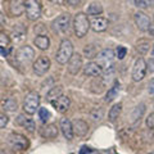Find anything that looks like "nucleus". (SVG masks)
<instances>
[{"instance_id": "473e14b6", "label": "nucleus", "mask_w": 154, "mask_h": 154, "mask_svg": "<svg viewBox=\"0 0 154 154\" xmlns=\"http://www.w3.org/2000/svg\"><path fill=\"white\" fill-rule=\"evenodd\" d=\"M135 7L140 8V9H145L153 5V0H134Z\"/></svg>"}, {"instance_id": "6ab92c4d", "label": "nucleus", "mask_w": 154, "mask_h": 154, "mask_svg": "<svg viewBox=\"0 0 154 154\" xmlns=\"http://www.w3.org/2000/svg\"><path fill=\"white\" fill-rule=\"evenodd\" d=\"M9 9H11V13L13 16H16V17L21 16L25 12V2L23 0H12Z\"/></svg>"}, {"instance_id": "72a5a7b5", "label": "nucleus", "mask_w": 154, "mask_h": 154, "mask_svg": "<svg viewBox=\"0 0 154 154\" xmlns=\"http://www.w3.org/2000/svg\"><path fill=\"white\" fill-rule=\"evenodd\" d=\"M38 117H40V119L42 122H46L48 119L50 118L49 110H48L46 108H38Z\"/></svg>"}, {"instance_id": "a19ab883", "label": "nucleus", "mask_w": 154, "mask_h": 154, "mask_svg": "<svg viewBox=\"0 0 154 154\" xmlns=\"http://www.w3.org/2000/svg\"><path fill=\"white\" fill-rule=\"evenodd\" d=\"M91 152V149L88 148V146H82V149L80 150V154H86V153H90Z\"/></svg>"}, {"instance_id": "37998d69", "label": "nucleus", "mask_w": 154, "mask_h": 154, "mask_svg": "<svg viewBox=\"0 0 154 154\" xmlns=\"http://www.w3.org/2000/svg\"><path fill=\"white\" fill-rule=\"evenodd\" d=\"M3 22H4V16H3V13L0 12V25H3Z\"/></svg>"}, {"instance_id": "79ce46f5", "label": "nucleus", "mask_w": 154, "mask_h": 154, "mask_svg": "<svg viewBox=\"0 0 154 154\" xmlns=\"http://www.w3.org/2000/svg\"><path fill=\"white\" fill-rule=\"evenodd\" d=\"M149 33H150L152 36H154V23L150 25V28H149Z\"/></svg>"}, {"instance_id": "393cba45", "label": "nucleus", "mask_w": 154, "mask_h": 154, "mask_svg": "<svg viewBox=\"0 0 154 154\" xmlns=\"http://www.w3.org/2000/svg\"><path fill=\"white\" fill-rule=\"evenodd\" d=\"M121 110H122V104L118 103V104H114L112 108H110L109 113H108V119L110 122H114L116 119L119 117V114H121Z\"/></svg>"}, {"instance_id": "7c9ffc66", "label": "nucleus", "mask_w": 154, "mask_h": 154, "mask_svg": "<svg viewBox=\"0 0 154 154\" xmlns=\"http://www.w3.org/2000/svg\"><path fill=\"white\" fill-rule=\"evenodd\" d=\"M136 50L140 54H145L149 50V41L148 40H139L136 42Z\"/></svg>"}, {"instance_id": "ddd939ff", "label": "nucleus", "mask_w": 154, "mask_h": 154, "mask_svg": "<svg viewBox=\"0 0 154 154\" xmlns=\"http://www.w3.org/2000/svg\"><path fill=\"white\" fill-rule=\"evenodd\" d=\"M82 68V57L80 54H73L68 62V72L71 75H77Z\"/></svg>"}, {"instance_id": "c9c22d12", "label": "nucleus", "mask_w": 154, "mask_h": 154, "mask_svg": "<svg viewBox=\"0 0 154 154\" xmlns=\"http://www.w3.org/2000/svg\"><path fill=\"white\" fill-rule=\"evenodd\" d=\"M82 2L84 0H64V3L69 7H79L82 4Z\"/></svg>"}, {"instance_id": "20e7f679", "label": "nucleus", "mask_w": 154, "mask_h": 154, "mask_svg": "<svg viewBox=\"0 0 154 154\" xmlns=\"http://www.w3.org/2000/svg\"><path fill=\"white\" fill-rule=\"evenodd\" d=\"M33 57H35V51H33L31 46H27V45L19 48L16 53V60L21 67L30 64L33 59Z\"/></svg>"}, {"instance_id": "9b49d317", "label": "nucleus", "mask_w": 154, "mask_h": 154, "mask_svg": "<svg viewBox=\"0 0 154 154\" xmlns=\"http://www.w3.org/2000/svg\"><path fill=\"white\" fill-rule=\"evenodd\" d=\"M9 143H11V145L14 149H18V150H25L28 146L27 139L23 135H19V134H12L9 136Z\"/></svg>"}, {"instance_id": "f3484780", "label": "nucleus", "mask_w": 154, "mask_h": 154, "mask_svg": "<svg viewBox=\"0 0 154 154\" xmlns=\"http://www.w3.org/2000/svg\"><path fill=\"white\" fill-rule=\"evenodd\" d=\"M91 25V28L96 32H102V31H105L108 27V19H105L103 17H95L93 21L90 22Z\"/></svg>"}, {"instance_id": "4c0bfd02", "label": "nucleus", "mask_w": 154, "mask_h": 154, "mask_svg": "<svg viewBox=\"0 0 154 154\" xmlns=\"http://www.w3.org/2000/svg\"><path fill=\"white\" fill-rule=\"evenodd\" d=\"M8 121H9V118L7 117V116H5V114H2V113H0V128L5 127L7 125H8Z\"/></svg>"}, {"instance_id": "f03ea898", "label": "nucleus", "mask_w": 154, "mask_h": 154, "mask_svg": "<svg viewBox=\"0 0 154 154\" xmlns=\"http://www.w3.org/2000/svg\"><path fill=\"white\" fill-rule=\"evenodd\" d=\"M73 55V45L69 40H63L59 45V49L57 51L55 59L59 64H66L67 62H69V59Z\"/></svg>"}, {"instance_id": "2f4dec72", "label": "nucleus", "mask_w": 154, "mask_h": 154, "mask_svg": "<svg viewBox=\"0 0 154 154\" xmlns=\"http://www.w3.org/2000/svg\"><path fill=\"white\" fill-rule=\"evenodd\" d=\"M90 117L93 118L94 122H98V121H102L103 117H104V110L102 108H95L93 112H91Z\"/></svg>"}, {"instance_id": "39448f33", "label": "nucleus", "mask_w": 154, "mask_h": 154, "mask_svg": "<svg viewBox=\"0 0 154 154\" xmlns=\"http://www.w3.org/2000/svg\"><path fill=\"white\" fill-rule=\"evenodd\" d=\"M25 12L30 21H36L41 16V5L38 0H26L25 2Z\"/></svg>"}, {"instance_id": "6e6552de", "label": "nucleus", "mask_w": 154, "mask_h": 154, "mask_svg": "<svg viewBox=\"0 0 154 154\" xmlns=\"http://www.w3.org/2000/svg\"><path fill=\"white\" fill-rule=\"evenodd\" d=\"M146 62L143 59V58H137L136 62L134 64V68H132V80L135 82H139L141 81L144 77L146 75Z\"/></svg>"}, {"instance_id": "423d86ee", "label": "nucleus", "mask_w": 154, "mask_h": 154, "mask_svg": "<svg viewBox=\"0 0 154 154\" xmlns=\"http://www.w3.org/2000/svg\"><path fill=\"white\" fill-rule=\"evenodd\" d=\"M71 26V16L68 13L67 14H62L58 18H55L51 23V28L53 31L57 33H64L68 31V28Z\"/></svg>"}, {"instance_id": "bb28decb", "label": "nucleus", "mask_w": 154, "mask_h": 154, "mask_svg": "<svg viewBox=\"0 0 154 154\" xmlns=\"http://www.w3.org/2000/svg\"><path fill=\"white\" fill-rule=\"evenodd\" d=\"M118 90H119V84L118 82H116L112 88H110L109 90H108V93H107V95H105V102L107 103H110L112 100L117 96V94H118Z\"/></svg>"}, {"instance_id": "a878e982", "label": "nucleus", "mask_w": 154, "mask_h": 154, "mask_svg": "<svg viewBox=\"0 0 154 154\" xmlns=\"http://www.w3.org/2000/svg\"><path fill=\"white\" fill-rule=\"evenodd\" d=\"M103 13V7L100 3H91L89 8H88V14H90V16H99V14Z\"/></svg>"}, {"instance_id": "b1692460", "label": "nucleus", "mask_w": 154, "mask_h": 154, "mask_svg": "<svg viewBox=\"0 0 154 154\" xmlns=\"http://www.w3.org/2000/svg\"><path fill=\"white\" fill-rule=\"evenodd\" d=\"M144 113H145V105H144V104H139L137 107L132 110V113H131V122L136 123L137 121H140V118L143 117Z\"/></svg>"}, {"instance_id": "ea45409f", "label": "nucleus", "mask_w": 154, "mask_h": 154, "mask_svg": "<svg viewBox=\"0 0 154 154\" xmlns=\"http://www.w3.org/2000/svg\"><path fill=\"white\" fill-rule=\"evenodd\" d=\"M148 93L150 95H154V79H152L148 84Z\"/></svg>"}, {"instance_id": "49530a36", "label": "nucleus", "mask_w": 154, "mask_h": 154, "mask_svg": "<svg viewBox=\"0 0 154 154\" xmlns=\"http://www.w3.org/2000/svg\"><path fill=\"white\" fill-rule=\"evenodd\" d=\"M150 154H154V153H150Z\"/></svg>"}, {"instance_id": "c85d7f7f", "label": "nucleus", "mask_w": 154, "mask_h": 154, "mask_svg": "<svg viewBox=\"0 0 154 154\" xmlns=\"http://www.w3.org/2000/svg\"><path fill=\"white\" fill-rule=\"evenodd\" d=\"M25 33H26L25 28H22L21 25H19V26H17L16 28H14V31L12 33V37H13L14 41L18 42V41H22L23 38H25Z\"/></svg>"}, {"instance_id": "f8f14e48", "label": "nucleus", "mask_w": 154, "mask_h": 154, "mask_svg": "<svg viewBox=\"0 0 154 154\" xmlns=\"http://www.w3.org/2000/svg\"><path fill=\"white\" fill-rule=\"evenodd\" d=\"M135 23H136V26L140 31H149L150 25H152L149 17L143 12H137L135 14Z\"/></svg>"}, {"instance_id": "f704fd0d", "label": "nucleus", "mask_w": 154, "mask_h": 154, "mask_svg": "<svg viewBox=\"0 0 154 154\" xmlns=\"http://www.w3.org/2000/svg\"><path fill=\"white\" fill-rule=\"evenodd\" d=\"M126 54H127V49H126V48L122 46V45L117 46V49H116V55H117L118 59H123V58L126 57Z\"/></svg>"}, {"instance_id": "5701e85b", "label": "nucleus", "mask_w": 154, "mask_h": 154, "mask_svg": "<svg viewBox=\"0 0 154 154\" xmlns=\"http://www.w3.org/2000/svg\"><path fill=\"white\" fill-rule=\"evenodd\" d=\"M17 122L21 125L22 127H25L26 130H28L30 132H33L35 131V123H33L32 119L30 118H25V116H18V118H17Z\"/></svg>"}, {"instance_id": "2eb2a0df", "label": "nucleus", "mask_w": 154, "mask_h": 154, "mask_svg": "<svg viewBox=\"0 0 154 154\" xmlns=\"http://www.w3.org/2000/svg\"><path fill=\"white\" fill-rule=\"evenodd\" d=\"M103 72V68L96 62H90L84 67V73L89 77H96Z\"/></svg>"}, {"instance_id": "cd10ccee", "label": "nucleus", "mask_w": 154, "mask_h": 154, "mask_svg": "<svg viewBox=\"0 0 154 154\" xmlns=\"http://www.w3.org/2000/svg\"><path fill=\"white\" fill-rule=\"evenodd\" d=\"M62 93H63V88H62V86H54V88L46 94V99L49 100V102H51V100L57 99L58 96H60Z\"/></svg>"}, {"instance_id": "a211bd4d", "label": "nucleus", "mask_w": 154, "mask_h": 154, "mask_svg": "<svg viewBox=\"0 0 154 154\" xmlns=\"http://www.w3.org/2000/svg\"><path fill=\"white\" fill-rule=\"evenodd\" d=\"M41 136L42 137H46V139H54L58 136V127L57 125L54 123H50V125H46V126H44L41 128Z\"/></svg>"}, {"instance_id": "dca6fc26", "label": "nucleus", "mask_w": 154, "mask_h": 154, "mask_svg": "<svg viewBox=\"0 0 154 154\" xmlns=\"http://www.w3.org/2000/svg\"><path fill=\"white\" fill-rule=\"evenodd\" d=\"M72 125H73V132L77 136L82 137L89 132V125L85 121H82V119H76Z\"/></svg>"}, {"instance_id": "a18cd8bd", "label": "nucleus", "mask_w": 154, "mask_h": 154, "mask_svg": "<svg viewBox=\"0 0 154 154\" xmlns=\"http://www.w3.org/2000/svg\"><path fill=\"white\" fill-rule=\"evenodd\" d=\"M153 137H154V132H153Z\"/></svg>"}, {"instance_id": "4be33fe9", "label": "nucleus", "mask_w": 154, "mask_h": 154, "mask_svg": "<svg viewBox=\"0 0 154 154\" xmlns=\"http://www.w3.org/2000/svg\"><path fill=\"white\" fill-rule=\"evenodd\" d=\"M33 42H35V45L40 50H46L48 48H49V45H50L49 37L45 36V35H38V36H36L35 40H33Z\"/></svg>"}, {"instance_id": "e433bc0d", "label": "nucleus", "mask_w": 154, "mask_h": 154, "mask_svg": "<svg viewBox=\"0 0 154 154\" xmlns=\"http://www.w3.org/2000/svg\"><path fill=\"white\" fill-rule=\"evenodd\" d=\"M146 126L149 128H154V113H150L146 118Z\"/></svg>"}, {"instance_id": "c756f323", "label": "nucleus", "mask_w": 154, "mask_h": 154, "mask_svg": "<svg viewBox=\"0 0 154 154\" xmlns=\"http://www.w3.org/2000/svg\"><path fill=\"white\" fill-rule=\"evenodd\" d=\"M84 54L86 58L93 59V58H96V55H98V50H96V48L93 44H90V45H86L84 48Z\"/></svg>"}, {"instance_id": "58836bf2", "label": "nucleus", "mask_w": 154, "mask_h": 154, "mask_svg": "<svg viewBox=\"0 0 154 154\" xmlns=\"http://www.w3.org/2000/svg\"><path fill=\"white\" fill-rule=\"evenodd\" d=\"M146 68H148V71L150 72V73H153V72H154V58H150V59L148 60Z\"/></svg>"}, {"instance_id": "9d476101", "label": "nucleus", "mask_w": 154, "mask_h": 154, "mask_svg": "<svg viewBox=\"0 0 154 154\" xmlns=\"http://www.w3.org/2000/svg\"><path fill=\"white\" fill-rule=\"evenodd\" d=\"M51 105H53V108H54L57 112H59V113H64L67 112V110L69 109V105H71V100L68 96H66V95H60V96H58L57 99L54 100H51Z\"/></svg>"}, {"instance_id": "1a4fd4ad", "label": "nucleus", "mask_w": 154, "mask_h": 154, "mask_svg": "<svg viewBox=\"0 0 154 154\" xmlns=\"http://www.w3.org/2000/svg\"><path fill=\"white\" fill-rule=\"evenodd\" d=\"M50 68V59L45 55L38 57L36 62L33 63V72L37 76H44Z\"/></svg>"}, {"instance_id": "0eeeda50", "label": "nucleus", "mask_w": 154, "mask_h": 154, "mask_svg": "<svg viewBox=\"0 0 154 154\" xmlns=\"http://www.w3.org/2000/svg\"><path fill=\"white\" fill-rule=\"evenodd\" d=\"M96 59H98V63L102 68L104 69H109L113 67V59H114V53L112 49H104L100 53H98L96 55Z\"/></svg>"}, {"instance_id": "412c9836", "label": "nucleus", "mask_w": 154, "mask_h": 154, "mask_svg": "<svg viewBox=\"0 0 154 154\" xmlns=\"http://www.w3.org/2000/svg\"><path fill=\"white\" fill-rule=\"evenodd\" d=\"M9 50H11V40L8 36L0 33V54L3 57H7Z\"/></svg>"}, {"instance_id": "c03bdc74", "label": "nucleus", "mask_w": 154, "mask_h": 154, "mask_svg": "<svg viewBox=\"0 0 154 154\" xmlns=\"http://www.w3.org/2000/svg\"><path fill=\"white\" fill-rule=\"evenodd\" d=\"M152 53H153V54H154V46H153V49H152Z\"/></svg>"}, {"instance_id": "f257e3e1", "label": "nucleus", "mask_w": 154, "mask_h": 154, "mask_svg": "<svg viewBox=\"0 0 154 154\" xmlns=\"http://www.w3.org/2000/svg\"><path fill=\"white\" fill-rule=\"evenodd\" d=\"M91 27L90 21L88 16L85 13H77L75 16V21H73V28H75V33L77 37H84L88 33L89 28Z\"/></svg>"}, {"instance_id": "4468645a", "label": "nucleus", "mask_w": 154, "mask_h": 154, "mask_svg": "<svg viewBox=\"0 0 154 154\" xmlns=\"http://www.w3.org/2000/svg\"><path fill=\"white\" fill-rule=\"evenodd\" d=\"M60 130H62V134H63V136L67 139V140H72L73 139V125L72 122L69 121L68 118H60Z\"/></svg>"}, {"instance_id": "7ed1b4c3", "label": "nucleus", "mask_w": 154, "mask_h": 154, "mask_svg": "<svg viewBox=\"0 0 154 154\" xmlns=\"http://www.w3.org/2000/svg\"><path fill=\"white\" fill-rule=\"evenodd\" d=\"M38 105H40V95L36 91H31L28 93L25 98V102H23V110L27 114H33L36 113V110L38 109Z\"/></svg>"}, {"instance_id": "aec40b11", "label": "nucleus", "mask_w": 154, "mask_h": 154, "mask_svg": "<svg viewBox=\"0 0 154 154\" xmlns=\"http://www.w3.org/2000/svg\"><path fill=\"white\" fill-rule=\"evenodd\" d=\"M17 100L13 98H4L2 99V108L5 110V112H16L17 110Z\"/></svg>"}]
</instances>
